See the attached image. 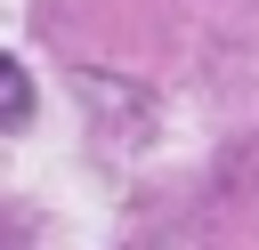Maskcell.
I'll return each mask as SVG.
<instances>
[{"label":"cell","instance_id":"6da1fadb","mask_svg":"<svg viewBox=\"0 0 259 250\" xmlns=\"http://www.w3.org/2000/svg\"><path fill=\"white\" fill-rule=\"evenodd\" d=\"M16 121H32V81L16 56H0V129H16Z\"/></svg>","mask_w":259,"mask_h":250}]
</instances>
